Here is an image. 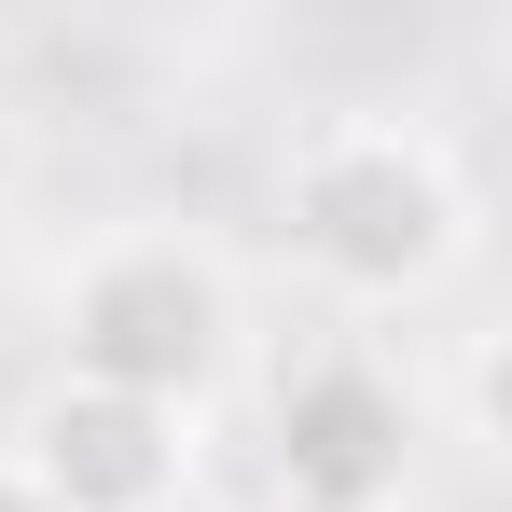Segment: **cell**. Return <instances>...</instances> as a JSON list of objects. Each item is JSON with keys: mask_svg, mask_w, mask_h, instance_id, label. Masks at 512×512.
Instances as JSON below:
<instances>
[{"mask_svg": "<svg viewBox=\"0 0 512 512\" xmlns=\"http://www.w3.org/2000/svg\"><path fill=\"white\" fill-rule=\"evenodd\" d=\"M277 236L333 305H429L471 263V180L402 111H319L277 167Z\"/></svg>", "mask_w": 512, "mask_h": 512, "instance_id": "obj_1", "label": "cell"}, {"mask_svg": "<svg viewBox=\"0 0 512 512\" xmlns=\"http://www.w3.org/2000/svg\"><path fill=\"white\" fill-rule=\"evenodd\" d=\"M56 346H70L84 388L208 416L236 388V360H250V291H236V263L194 222H111L56 277Z\"/></svg>", "mask_w": 512, "mask_h": 512, "instance_id": "obj_2", "label": "cell"}, {"mask_svg": "<svg viewBox=\"0 0 512 512\" xmlns=\"http://www.w3.org/2000/svg\"><path fill=\"white\" fill-rule=\"evenodd\" d=\"M0 457L28 471V499H42V512H180V485H194V416L56 374V388L14 416Z\"/></svg>", "mask_w": 512, "mask_h": 512, "instance_id": "obj_3", "label": "cell"}, {"mask_svg": "<svg viewBox=\"0 0 512 512\" xmlns=\"http://www.w3.org/2000/svg\"><path fill=\"white\" fill-rule=\"evenodd\" d=\"M416 485V402H402V374L388 360H305L291 388H277V499L291 512H402Z\"/></svg>", "mask_w": 512, "mask_h": 512, "instance_id": "obj_4", "label": "cell"}, {"mask_svg": "<svg viewBox=\"0 0 512 512\" xmlns=\"http://www.w3.org/2000/svg\"><path fill=\"white\" fill-rule=\"evenodd\" d=\"M0 512H42V499H28V471H14V457H0Z\"/></svg>", "mask_w": 512, "mask_h": 512, "instance_id": "obj_5", "label": "cell"}, {"mask_svg": "<svg viewBox=\"0 0 512 512\" xmlns=\"http://www.w3.org/2000/svg\"><path fill=\"white\" fill-rule=\"evenodd\" d=\"M0 194H14V111H0Z\"/></svg>", "mask_w": 512, "mask_h": 512, "instance_id": "obj_6", "label": "cell"}]
</instances>
